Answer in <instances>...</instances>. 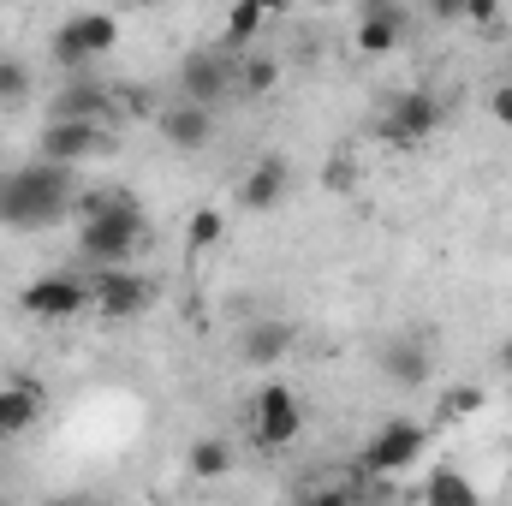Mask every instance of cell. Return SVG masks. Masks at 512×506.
<instances>
[{
  "label": "cell",
  "mask_w": 512,
  "mask_h": 506,
  "mask_svg": "<svg viewBox=\"0 0 512 506\" xmlns=\"http://www.w3.org/2000/svg\"><path fill=\"white\" fill-rule=\"evenodd\" d=\"M501 370H507V381H512V340L501 346Z\"/></svg>",
  "instance_id": "30"
},
{
  "label": "cell",
  "mask_w": 512,
  "mask_h": 506,
  "mask_svg": "<svg viewBox=\"0 0 512 506\" xmlns=\"http://www.w3.org/2000/svg\"><path fill=\"white\" fill-rule=\"evenodd\" d=\"M90 304H96L108 322H131V316L149 310V280H143L137 268H102V274L90 280Z\"/></svg>",
  "instance_id": "10"
},
{
  "label": "cell",
  "mask_w": 512,
  "mask_h": 506,
  "mask_svg": "<svg viewBox=\"0 0 512 506\" xmlns=\"http://www.w3.org/2000/svg\"><path fill=\"white\" fill-rule=\"evenodd\" d=\"M114 114H149V90L143 84H114Z\"/></svg>",
  "instance_id": "25"
},
{
  "label": "cell",
  "mask_w": 512,
  "mask_h": 506,
  "mask_svg": "<svg viewBox=\"0 0 512 506\" xmlns=\"http://www.w3.org/2000/svg\"><path fill=\"white\" fill-rule=\"evenodd\" d=\"M30 84H36V78H30V66H24L18 54H0V102H24V96H30Z\"/></svg>",
  "instance_id": "23"
},
{
  "label": "cell",
  "mask_w": 512,
  "mask_h": 506,
  "mask_svg": "<svg viewBox=\"0 0 512 506\" xmlns=\"http://www.w3.org/2000/svg\"><path fill=\"white\" fill-rule=\"evenodd\" d=\"M251 435L256 447H292L298 435H304V399L286 387V381H262L251 399Z\"/></svg>",
  "instance_id": "6"
},
{
  "label": "cell",
  "mask_w": 512,
  "mask_h": 506,
  "mask_svg": "<svg viewBox=\"0 0 512 506\" xmlns=\"http://www.w3.org/2000/svg\"><path fill=\"white\" fill-rule=\"evenodd\" d=\"M483 411V387H447L441 393V417L447 423H465V417H477Z\"/></svg>",
  "instance_id": "24"
},
{
  "label": "cell",
  "mask_w": 512,
  "mask_h": 506,
  "mask_svg": "<svg viewBox=\"0 0 512 506\" xmlns=\"http://www.w3.org/2000/svg\"><path fill=\"white\" fill-rule=\"evenodd\" d=\"M441 120H447V102L435 90H399L382 108L376 131H382V143H393V149H417L423 137H435Z\"/></svg>",
  "instance_id": "5"
},
{
  "label": "cell",
  "mask_w": 512,
  "mask_h": 506,
  "mask_svg": "<svg viewBox=\"0 0 512 506\" xmlns=\"http://www.w3.org/2000/svg\"><path fill=\"white\" fill-rule=\"evenodd\" d=\"M48 506H102L96 495H60V501H48Z\"/></svg>",
  "instance_id": "29"
},
{
  "label": "cell",
  "mask_w": 512,
  "mask_h": 506,
  "mask_svg": "<svg viewBox=\"0 0 512 506\" xmlns=\"http://www.w3.org/2000/svg\"><path fill=\"white\" fill-rule=\"evenodd\" d=\"M346 185H352V167H346V161H334V167H328V191H346Z\"/></svg>",
  "instance_id": "28"
},
{
  "label": "cell",
  "mask_w": 512,
  "mask_h": 506,
  "mask_svg": "<svg viewBox=\"0 0 512 506\" xmlns=\"http://www.w3.org/2000/svg\"><path fill=\"white\" fill-rule=\"evenodd\" d=\"M155 126H161V143H173L179 155H197L209 137H215V108H197V102H167L161 114H155Z\"/></svg>",
  "instance_id": "12"
},
{
  "label": "cell",
  "mask_w": 512,
  "mask_h": 506,
  "mask_svg": "<svg viewBox=\"0 0 512 506\" xmlns=\"http://www.w3.org/2000/svg\"><path fill=\"white\" fill-rule=\"evenodd\" d=\"M286 346H292V328H286V322H251V328H245V340H239L245 364H256V370L280 364V358H286Z\"/></svg>",
  "instance_id": "18"
},
{
  "label": "cell",
  "mask_w": 512,
  "mask_h": 506,
  "mask_svg": "<svg viewBox=\"0 0 512 506\" xmlns=\"http://www.w3.org/2000/svg\"><path fill=\"white\" fill-rule=\"evenodd\" d=\"M221 233H227V215H221V209H197V215H191V227H185L191 251H209V245H221Z\"/></svg>",
  "instance_id": "22"
},
{
  "label": "cell",
  "mask_w": 512,
  "mask_h": 506,
  "mask_svg": "<svg viewBox=\"0 0 512 506\" xmlns=\"http://www.w3.org/2000/svg\"><path fill=\"white\" fill-rule=\"evenodd\" d=\"M423 506H483V495L459 465H435L429 483H423Z\"/></svg>",
  "instance_id": "17"
},
{
  "label": "cell",
  "mask_w": 512,
  "mask_h": 506,
  "mask_svg": "<svg viewBox=\"0 0 512 506\" xmlns=\"http://www.w3.org/2000/svg\"><path fill=\"white\" fill-rule=\"evenodd\" d=\"M36 417H42V387H36V376L0 381V441L30 435V429H36Z\"/></svg>",
  "instance_id": "13"
},
{
  "label": "cell",
  "mask_w": 512,
  "mask_h": 506,
  "mask_svg": "<svg viewBox=\"0 0 512 506\" xmlns=\"http://www.w3.org/2000/svg\"><path fill=\"white\" fill-rule=\"evenodd\" d=\"M239 84V60L227 48H191L179 60V102H197V108H215L227 102Z\"/></svg>",
  "instance_id": "7"
},
{
  "label": "cell",
  "mask_w": 512,
  "mask_h": 506,
  "mask_svg": "<svg viewBox=\"0 0 512 506\" xmlns=\"http://www.w3.org/2000/svg\"><path fill=\"white\" fill-rule=\"evenodd\" d=\"M143 245H149V221H143V209L126 191H114V203L102 215L78 221V256L96 262V268H126Z\"/></svg>",
  "instance_id": "2"
},
{
  "label": "cell",
  "mask_w": 512,
  "mask_h": 506,
  "mask_svg": "<svg viewBox=\"0 0 512 506\" xmlns=\"http://www.w3.org/2000/svg\"><path fill=\"white\" fill-rule=\"evenodd\" d=\"M114 42H120V18H108V12H72L66 24H54L48 54H54V66L84 72V66H90V60H102Z\"/></svg>",
  "instance_id": "4"
},
{
  "label": "cell",
  "mask_w": 512,
  "mask_h": 506,
  "mask_svg": "<svg viewBox=\"0 0 512 506\" xmlns=\"http://www.w3.org/2000/svg\"><path fill=\"white\" fill-rule=\"evenodd\" d=\"M286 185H292L286 161H280V155H262V161H256L251 173H245V185H239V203H245L251 215H268V209H280Z\"/></svg>",
  "instance_id": "15"
},
{
  "label": "cell",
  "mask_w": 512,
  "mask_h": 506,
  "mask_svg": "<svg viewBox=\"0 0 512 506\" xmlns=\"http://www.w3.org/2000/svg\"><path fill=\"white\" fill-rule=\"evenodd\" d=\"M405 6H393V0H370L364 6V18H358V48L376 60V54H393L399 42H405Z\"/></svg>",
  "instance_id": "14"
},
{
  "label": "cell",
  "mask_w": 512,
  "mask_h": 506,
  "mask_svg": "<svg viewBox=\"0 0 512 506\" xmlns=\"http://www.w3.org/2000/svg\"><path fill=\"white\" fill-rule=\"evenodd\" d=\"M489 114H495L501 126H512V84H501V90L489 96Z\"/></svg>",
  "instance_id": "27"
},
{
  "label": "cell",
  "mask_w": 512,
  "mask_h": 506,
  "mask_svg": "<svg viewBox=\"0 0 512 506\" xmlns=\"http://www.w3.org/2000/svg\"><path fill=\"white\" fill-rule=\"evenodd\" d=\"M48 120H78V126H114V84H96V78H72L54 102H48Z\"/></svg>",
  "instance_id": "11"
},
{
  "label": "cell",
  "mask_w": 512,
  "mask_h": 506,
  "mask_svg": "<svg viewBox=\"0 0 512 506\" xmlns=\"http://www.w3.org/2000/svg\"><path fill=\"white\" fill-rule=\"evenodd\" d=\"M280 84V60H268V54H245L239 60V90L245 96H268Z\"/></svg>",
  "instance_id": "21"
},
{
  "label": "cell",
  "mask_w": 512,
  "mask_h": 506,
  "mask_svg": "<svg viewBox=\"0 0 512 506\" xmlns=\"http://www.w3.org/2000/svg\"><path fill=\"white\" fill-rule=\"evenodd\" d=\"M78 203V185H72V167H54V161H24L0 179V227H18V233H42L54 221H66Z\"/></svg>",
  "instance_id": "1"
},
{
  "label": "cell",
  "mask_w": 512,
  "mask_h": 506,
  "mask_svg": "<svg viewBox=\"0 0 512 506\" xmlns=\"http://www.w3.org/2000/svg\"><path fill=\"white\" fill-rule=\"evenodd\" d=\"M0 48H6V24H0Z\"/></svg>",
  "instance_id": "31"
},
{
  "label": "cell",
  "mask_w": 512,
  "mask_h": 506,
  "mask_svg": "<svg viewBox=\"0 0 512 506\" xmlns=\"http://www.w3.org/2000/svg\"><path fill=\"white\" fill-rule=\"evenodd\" d=\"M185 465H191V477H203V483H221V477H233V447H227L221 435H203V441L185 453Z\"/></svg>",
  "instance_id": "19"
},
{
  "label": "cell",
  "mask_w": 512,
  "mask_h": 506,
  "mask_svg": "<svg viewBox=\"0 0 512 506\" xmlns=\"http://www.w3.org/2000/svg\"><path fill=\"white\" fill-rule=\"evenodd\" d=\"M382 376L393 387H423L429 381V346L417 334H393L382 346Z\"/></svg>",
  "instance_id": "16"
},
{
  "label": "cell",
  "mask_w": 512,
  "mask_h": 506,
  "mask_svg": "<svg viewBox=\"0 0 512 506\" xmlns=\"http://www.w3.org/2000/svg\"><path fill=\"white\" fill-rule=\"evenodd\" d=\"M423 447H429V429L417 417H387V423H376V435L358 447V471L364 477H399V471H411L423 459Z\"/></svg>",
  "instance_id": "3"
},
{
  "label": "cell",
  "mask_w": 512,
  "mask_h": 506,
  "mask_svg": "<svg viewBox=\"0 0 512 506\" xmlns=\"http://www.w3.org/2000/svg\"><path fill=\"white\" fill-rule=\"evenodd\" d=\"M262 24H268V6H262V0H239V6L227 12V30H221V36H227V54H233V48H251Z\"/></svg>",
  "instance_id": "20"
},
{
  "label": "cell",
  "mask_w": 512,
  "mask_h": 506,
  "mask_svg": "<svg viewBox=\"0 0 512 506\" xmlns=\"http://www.w3.org/2000/svg\"><path fill=\"white\" fill-rule=\"evenodd\" d=\"M84 304H90V280H78V274H66V268L36 274V280L18 292V310L36 316V322H66V316H78Z\"/></svg>",
  "instance_id": "9"
},
{
  "label": "cell",
  "mask_w": 512,
  "mask_h": 506,
  "mask_svg": "<svg viewBox=\"0 0 512 506\" xmlns=\"http://www.w3.org/2000/svg\"><path fill=\"white\" fill-rule=\"evenodd\" d=\"M298 506H352V495H346V489H310Z\"/></svg>",
  "instance_id": "26"
},
{
  "label": "cell",
  "mask_w": 512,
  "mask_h": 506,
  "mask_svg": "<svg viewBox=\"0 0 512 506\" xmlns=\"http://www.w3.org/2000/svg\"><path fill=\"white\" fill-rule=\"evenodd\" d=\"M114 126H78V120H48L36 137V161H54V167H84L96 155H114Z\"/></svg>",
  "instance_id": "8"
}]
</instances>
